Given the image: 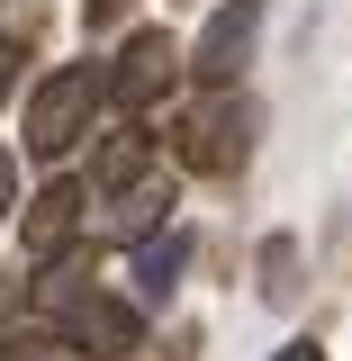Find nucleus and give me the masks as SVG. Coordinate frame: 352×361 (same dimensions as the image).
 <instances>
[{"label":"nucleus","mask_w":352,"mask_h":361,"mask_svg":"<svg viewBox=\"0 0 352 361\" xmlns=\"http://www.w3.org/2000/svg\"><path fill=\"white\" fill-rule=\"evenodd\" d=\"M82 217H90V190H82V180H45L37 199L18 208V244H28L37 262H54V253H73Z\"/></svg>","instance_id":"423d86ee"},{"label":"nucleus","mask_w":352,"mask_h":361,"mask_svg":"<svg viewBox=\"0 0 352 361\" xmlns=\"http://www.w3.org/2000/svg\"><path fill=\"white\" fill-rule=\"evenodd\" d=\"M172 154L190 163V172H208V180L244 172V154H253V99H244V90H208V99L172 127Z\"/></svg>","instance_id":"f03ea898"},{"label":"nucleus","mask_w":352,"mask_h":361,"mask_svg":"<svg viewBox=\"0 0 352 361\" xmlns=\"http://www.w3.org/2000/svg\"><path fill=\"white\" fill-rule=\"evenodd\" d=\"M181 262H190V235H181V226H163L154 244H135V253H127V271H135V307L172 298V289H181Z\"/></svg>","instance_id":"9d476101"},{"label":"nucleus","mask_w":352,"mask_h":361,"mask_svg":"<svg viewBox=\"0 0 352 361\" xmlns=\"http://www.w3.org/2000/svg\"><path fill=\"white\" fill-rule=\"evenodd\" d=\"M181 73H190V45H181L172 27H135V37L118 45V63H109V109L145 118L154 99H172Z\"/></svg>","instance_id":"7ed1b4c3"},{"label":"nucleus","mask_w":352,"mask_h":361,"mask_svg":"<svg viewBox=\"0 0 352 361\" xmlns=\"http://www.w3.org/2000/svg\"><path fill=\"white\" fill-rule=\"evenodd\" d=\"M253 37H262V0H226L217 18L199 27V45H190V73L208 90H235L244 63H253Z\"/></svg>","instance_id":"39448f33"},{"label":"nucleus","mask_w":352,"mask_h":361,"mask_svg":"<svg viewBox=\"0 0 352 361\" xmlns=\"http://www.w3.org/2000/svg\"><path fill=\"white\" fill-rule=\"evenodd\" d=\"M18 307H28V280H18V271H0V325H9Z\"/></svg>","instance_id":"f8f14e48"},{"label":"nucleus","mask_w":352,"mask_h":361,"mask_svg":"<svg viewBox=\"0 0 352 361\" xmlns=\"http://www.w3.org/2000/svg\"><path fill=\"white\" fill-rule=\"evenodd\" d=\"M109 109V73H90V63H54L28 99V154L37 163H63L73 145L90 135V118Z\"/></svg>","instance_id":"f257e3e1"},{"label":"nucleus","mask_w":352,"mask_h":361,"mask_svg":"<svg viewBox=\"0 0 352 361\" xmlns=\"http://www.w3.org/2000/svg\"><path fill=\"white\" fill-rule=\"evenodd\" d=\"M289 271H298V253H289V244H271V253H262V289H271V298H289V289H298Z\"/></svg>","instance_id":"9b49d317"},{"label":"nucleus","mask_w":352,"mask_h":361,"mask_svg":"<svg viewBox=\"0 0 352 361\" xmlns=\"http://www.w3.org/2000/svg\"><path fill=\"white\" fill-rule=\"evenodd\" d=\"M9 82H18V45H9V27H0V99H9Z\"/></svg>","instance_id":"4468645a"},{"label":"nucleus","mask_w":352,"mask_h":361,"mask_svg":"<svg viewBox=\"0 0 352 361\" xmlns=\"http://www.w3.org/2000/svg\"><path fill=\"white\" fill-rule=\"evenodd\" d=\"M90 271H99V262H90L82 244H73V253H54V262H45L37 280H28V307H37V316H54V325H63V316H73V307H82V298H90V289H99Z\"/></svg>","instance_id":"1a4fd4ad"},{"label":"nucleus","mask_w":352,"mask_h":361,"mask_svg":"<svg viewBox=\"0 0 352 361\" xmlns=\"http://www.w3.org/2000/svg\"><path fill=\"white\" fill-rule=\"evenodd\" d=\"M82 18H90V27H118V18H127V0H82Z\"/></svg>","instance_id":"ddd939ff"},{"label":"nucleus","mask_w":352,"mask_h":361,"mask_svg":"<svg viewBox=\"0 0 352 361\" xmlns=\"http://www.w3.org/2000/svg\"><path fill=\"white\" fill-rule=\"evenodd\" d=\"M9 199H18V163L0 154V217H9Z\"/></svg>","instance_id":"dca6fc26"},{"label":"nucleus","mask_w":352,"mask_h":361,"mask_svg":"<svg viewBox=\"0 0 352 361\" xmlns=\"http://www.w3.org/2000/svg\"><path fill=\"white\" fill-rule=\"evenodd\" d=\"M0 18L9 27H37V0H0Z\"/></svg>","instance_id":"2eb2a0df"},{"label":"nucleus","mask_w":352,"mask_h":361,"mask_svg":"<svg viewBox=\"0 0 352 361\" xmlns=\"http://www.w3.org/2000/svg\"><path fill=\"white\" fill-rule=\"evenodd\" d=\"M271 361H325V343H280Z\"/></svg>","instance_id":"f3484780"},{"label":"nucleus","mask_w":352,"mask_h":361,"mask_svg":"<svg viewBox=\"0 0 352 361\" xmlns=\"http://www.w3.org/2000/svg\"><path fill=\"white\" fill-rule=\"evenodd\" d=\"M163 217H172V180H163V172H145V180H127V190H109L99 235L135 253V244H154V235H163Z\"/></svg>","instance_id":"0eeeda50"},{"label":"nucleus","mask_w":352,"mask_h":361,"mask_svg":"<svg viewBox=\"0 0 352 361\" xmlns=\"http://www.w3.org/2000/svg\"><path fill=\"white\" fill-rule=\"evenodd\" d=\"M54 334L73 343V361H127V353H145V307H135V298H109V289H90Z\"/></svg>","instance_id":"20e7f679"},{"label":"nucleus","mask_w":352,"mask_h":361,"mask_svg":"<svg viewBox=\"0 0 352 361\" xmlns=\"http://www.w3.org/2000/svg\"><path fill=\"white\" fill-rule=\"evenodd\" d=\"M154 172V127H109L99 145H90V190L109 199V190H127V180Z\"/></svg>","instance_id":"6e6552de"}]
</instances>
